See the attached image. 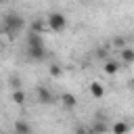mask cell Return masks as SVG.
Listing matches in <instances>:
<instances>
[{
	"label": "cell",
	"mask_w": 134,
	"mask_h": 134,
	"mask_svg": "<svg viewBox=\"0 0 134 134\" xmlns=\"http://www.w3.org/2000/svg\"><path fill=\"white\" fill-rule=\"evenodd\" d=\"M23 25H25V19H23L19 13H8V15H4V19H2V29H4L8 36L19 34V31L23 29Z\"/></svg>",
	"instance_id": "cell-1"
},
{
	"label": "cell",
	"mask_w": 134,
	"mask_h": 134,
	"mask_svg": "<svg viewBox=\"0 0 134 134\" xmlns=\"http://www.w3.org/2000/svg\"><path fill=\"white\" fill-rule=\"evenodd\" d=\"M46 23H48V27H50L52 31H63V29L67 27V17H65L63 13H50V15L46 17Z\"/></svg>",
	"instance_id": "cell-2"
},
{
	"label": "cell",
	"mask_w": 134,
	"mask_h": 134,
	"mask_svg": "<svg viewBox=\"0 0 134 134\" xmlns=\"http://www.w3.org/2000/svg\"><path fill=\"white\" fill-rule=\"evenodd\" d=\"M27 57L34 59V61H44L46 50H44V46H27Z\"/></svg>",
	"instance_id": "cell-3"
},
{
	"label": "cell",
	"mask_w": 134,
	"mask_h": 134,
	"mask_svg": "<svg viewBox=\"0 0 134 134\" xmlns=\"http://www.w3.org/2000/svg\"><path fill=\"white\" fill-rule=\"evenodd\" d=\"M38 100H40L42 105H50V103H52V92L46 90L44 86H38Z\"/></svg>",
	"instance_id": "cell-4"
},
{
	"label": "cell",
	"mask_w": 134,
	"mask_h": 134,
	"mask_svg": "<svg viewBox=\"0 0 134 134\" xmlns=\"http://www.w3.org/2000/svg\"><path fill=\"white\" fill-rule=\"evenodd\" d=\"M27 46H44V40H42L40 31H34L31 29V34L27 36Z\"/></svg>",
	"instance_id": "cell-5"
},
{
	"label": "cell",
	"mask_w": 134,
	"mask_h": 134,
	"mask_svg": "<svg viewBox=\"0 0 134 134\" xmlns=\"http://www.w3.org/2000/svg\"><path fill=\"white\" fill-rule=\"evenodd\" d=\"M119 54H121V61H124L126 65H132V63H134V50H132L130 46H124V48L119 50Z\"/></svg>",
	"instance_id": "cell-6"
},
{
	"label": "cell",
	"mask_w": 134,
	"mask_h": 134,
	"mask_svg": "<svg viewBox=\"0 0 134 134\" xmlns=\"http://www.w3.org/2000/svg\"><path fill=\"white\" fill-rule=\"evenodd\" d=\"M90 94H92L94 98H103V94H105L103 84H100V82H90Z\"/></svg>",
	"instance_id": "cell-7"
},
{
	"label": "cell",
	"mask_w": 134,
	"mask_h": 134,
	"mask_svg": "<svg viewBox=\"0 0 134 134\" xmlns=\"http://www.w3.org/2000/svg\"><path fill=\"white\" fill-rule=\"evenodd\" d=\"M15 132L17 134H31V126L27 121H23V119H17L15 121Z\"/></svg>",
	"instance_id": "cell-8"
},
{
	"label": "cell",
	"mask_w": 134,
	"mask_h": 134,
	"mask_svg": "<svg viewBox=\"0 0 134 134\" xmlns=\"http://www.w3.org/2000/svg\"><path fill=\"white\" fill-rule=\"evenodd\" d=\"M103 69H105V73H107V75H115V73L119 71V63H117V61H107Z\"/></svg>",
	"instance_id": "cell-9"
},
{
	"label": "cell",
	"mask_w": 134,
	"mask_h": 134,
	"mask_svg": "<svg viewBox=\"0 0 134 134\" xmlns=\"http://www.w3.org/2000/svg\"><path fill=\"white\" fill-rule=\"evenodd\" d=\"M61 100H63V105H65L67 109H73V107L77 105V98H75L73 94H69V92H65V94L61 96Z\"/></svg>",
	"instance_id": "cell-10"
},
{
	"label": "cell",
	"mask_w": 134,
	"mask_h": 134,
	"mask_svg": "<svg viewBox=\"0 0 134 134\" xmlns=\"http://www.w3.org/2000/svg\"><path fill=\"white\" fill-rule=\"evenodd\" d=\"M128 130H130V126H128L126 121H115L113 128H111L113 134H128Z\"/></svg>",
	"instance_id": "cell-11"
},
{
	"label": "cell",
	"mask_w": 134,
	"mask_h": 134,
	"mask_svg": "<svg viewBox=\"0 0 134 134\" xmlns=\"http://www.w3.org/2000/svg\"><path fill=\"white\" fill-rule=\"evenodd\" d=\"M13 100H15L17 105H23V103H25V92L19 90V88H15V92H13Z\"/></svg>",
	"instance_id": "cell-12"
},
{
	"label": "cell",
	"mask_w": 134,
	"mask_h": 134,
	"mask_svg": "<svg viewBox=\"0 0 134 134\" xmlns=\"http://www.w3.org/2000/svg\"><path fill=\"white\" fill-rule=\"evenodd\" d=\"M48 71H50V75H52V77H59V75L63 73L61 65H50V69H48Z\"/></svg>",
	"instance_id": "cell-13"
},
{
	"label": "cell",
	"mask_w": 134,
	"mask_h": 134,
	"mask_svg": "<svg viewBox=\"0 0 134 134\" xmlns=\"http://www.w3.org/2000/svg\"><path fill=\"white\" fill-rule=\"evenodd\" d=\"M113 44H115V46L121 50V48H124V44H126V40H124V38H115V42H113Z\"/></svg>",
	"instance_id": "cell-14"
},
{
	"label": "cell",
	"mask_w": 134,
	"mask_h": 134,
	"mask_svg": "<svg viewBox=\"0 0 134 134\" xmlns=\"http://www.w3.org/2000/svg\"><path fill=\"white\" fill-rule=\"evenodd\" d=\"M0 2H4V0H0Z\"/></svg>",
	"instance_id": "cell-15"
}]
</instances>
